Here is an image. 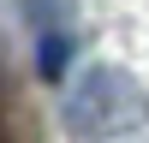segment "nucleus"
<instances>
[{
    "mask_svg": "<svg viewBox=\"0 0 149 143\" xmlns=\"http://www.w3.org/2000/svg\"><path fill=\"white\" fill-rule=\"evenodd\" d=\"M72 54H78V36H42V42H36V72H42L48 83H60L66 66H72Z\"/></svg>",
    "mask_w": 149,
    "mask_h": 143,
    "instance_id": "obj_3",
    "label": "nucleus"
},
{
    "mask_svg": "<svg viewBox=\"0 0 149 143\" xmlns=\"http://www.w3.org/2000/svg\"><path fill=\"white\" fill-rule=\"evenodd\" d=\"M60 125L78 143H125L149 125V90L131 78L125 66L95 60L60 101Z\"/></svg>",
    "mask_w": 149,
    "mask_h": 143,
    "instance_id": "obj_1",
    "label": "nucleus"
},
{
    "mask_svg": "<svg viewBox=\"0 0 149 143\" xmlns=\"http://www.w3.org/2000/svg\"><path fill=\"white\" fill-rule=\"evenodd\" d=\"M24 24L36 30V42L42 36H72V18H78V0H18Z\"/></svg>",
    "mask_w": 149,
    "mask_h": 143,
    "instance_id": "obj_2",
    "label": "nucleus"
}]
</instances>
